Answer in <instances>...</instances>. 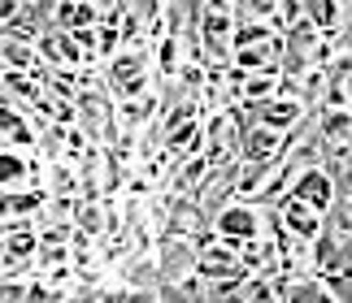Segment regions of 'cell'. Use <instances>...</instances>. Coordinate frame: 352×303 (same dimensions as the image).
Instances as JSON below:
<instances>
[{
  "label": "cell",
  "mask_w": 352,
  "mask_h": 303,
  "mask_svg": "<svg viewBox=\"0 0 352 303\" xmlns=\"http://www.w3.org/2000/svg\"><path fill=\"white\" fill-rule=\"evenodd\" d=\"M196 252H200V243L183 239V234H166V239L153 247L157 278L161 282H187V278H196Z\"/></svg>",
  "instance_id": "cell-3"
},
{
  "label": "cell",
  "mask_w": 352,
  "mask_h": 303,
  "mask_svg": "<svg viewBox=\"0 0 352 303\" xmlns=\"http://www.w3.org/2000/svg\"><path fill=\"white\" fill-rule=\"evenodd\" d=\"M287 195L300 204H314L318 213H331L335 199H340V186H335V173L327 165H305V169L287 173Z\"/></svg>",
  "instance_id": "cell-2"
},
{
  "label": "cell",
  "mask_w": 352,
  "mask_h": 303,
  "mask_svg": "<svg viewBox=\"0 0 352 303\" xmlns=\"http://www.w3.org/2000/svg\"><path fill=\"white\" fill-rule=\"evenodd\" d=\"M274 217H270L256 199H226L218 213H213V234L218 239H226V243H248V239H256V234H270L274 226Z\"/></svg>",
  "instance_id": "cell-1"
},
{
  "label": "cell",
  "mask_w": 352,
  "mask_h": 303,
  "mask_svg": "<svg viewBox=\"0 0 352 303\" xmlns=\"http://www.w3.org/2000/svg\"><path fill=\"white\" fill-rule=\"evenodd\" d=\"M327 226L340 234V239L352 243V195H340V199H335V208L327 213Z\"/></svg>",
  "instance_id": "cell-7"
},
{
  "label": "cell",
  "mask_w": 352,
  "mask_h": 303,
  "mask_svg": "<svg viewBox=\"0 0 352 303\" xmlns=\"http://www.w3.org/2000/svg\"><path fill=\"white\" fill-rule=\"evenodd\" d=\"M327 230V213H318L314 204H300V199H283L278 208V234H287V239H300V243H314L318 234Z\"/></svg>",
  "instance_id": "cell-5"
},
{
  "label": "cell",
  "mask_w": 352,
  "mask_h": 303,
  "mask_svg": "<svg viewBox=\"0 0 352 303\" xmlns=\"http://www.w3.org/2000/svg\"><path fill=\"white\" fill-rule=\"evenodd\" d=\"M300 18L309 26H318L322 35H335L348 26V0H300Z\"/></svg>",
  "instance_id": "cell-6"
},
{
  "label": "cell",
  "mask_w": 352,
  "mask_h": 303,
  "mask_svg": "<svg viewBox=\"0 0 352 303\" xmlns=\"http://www.w3.org/2000/svg\"><path fill=\"white\" fill-rule=\"evenodd\" d=\"M283 152H287V134L265 126V121H248V126H239V160L243 165H265V160H283Z\"/></svg>",
  "instance_id": "cell-4"
}]
</instances>
